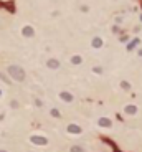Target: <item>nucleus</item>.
Wrapping results in <instances>:
<instances>
[{
	"label": "nucleus",
	"mask_w": 142,
	"mask_h": 152,
	"mask_svg": "<svg viewBox=\"0 0 142 152\" xmlns=\"http://www.w3.org/2000/svg\"><path fill=\"white\" fill-rule=\"evenodd\" d=\"M7 73H8V76L17 83H23L25 81V78H26L25 70H23L20 65H10L8 68H7Z\"/></svg>",
	"instance_id": "f257e3e1"
},
{
	"label": "nucleus",
	"mask_w": 142,
	"mask_h": 152,
	"mask_svg": "<svg viewBox=\"0 0 142 152\" xmlns=\"http://www.w3.org/2000/svg\"><path fill=\"white\" fill-rule=\"evenodd\" d=\"M30 142L31 144H35V146H46V144H48V139L43 137V136H31Z\"/></svg>",
	"instance_id": "f03ea898"
},
{
	"label": "nucleus",
	"mask_w": 142,
	"mask_h": 152,
	"mask_svg": "<svg viewBox=\"0 0 142 152\" xmlns=\"http://www.w3.org/2000/svg\"><path fill=\"white\" fill-rule=\"evenodd\" d=\"M22 35L25 36V38H33L35 36V28L31 25H25L22 28Z\"/></svg>",
	"instance_id": "7ed1b4c3"
},
{
	"label": "nucleus",
	"mask_w": 142,
	"mask_h": 152,
	"mask_svg": "<svg viewBox=\"0 0 142 152\" xmlns=\"http://www.w3.org/2000/svg\"><path fill=\"white\" fill-rule=\"evenodd\" d=\"M60 99L65 102H73L74 101V98H73V94H71L70 91H61L60 93Z\"/></svg>",
	"instance_id": "20e7f679"
},
{
	"label": "nucleus",
	"mask_w": 142,
	"mask_h": 152,
	"mask_svg": "<svg viewBox=\"0 0 142 152\" xmlns=\"http://www.w3.org/2000/svg\"><path fill=\"white\" fill-rule=\"evenodd\" d=\"M66 131L70 132V134H81L83 129L78 124H68V127H66Z\"/></svg>",
	"instance_id": "39448f33"
},
{
	"label": "nucleus",
	"mask_w": 142,
	"mask_h": 152,
	"mask_svg": "<svg viewBox=\"0 0 142 152\" xmlns=\"http://www.w3.org/2000/svg\"><path fill=\"white\" fill-rule=\"evenodd\" d=\"M97 124L101 127H112V121L109 117H99V119H97Z\"/></svg>",
	"instance_id": "423d86ee"
},
{
	"label": "nucleus",
	"mask_w": 142,
	"mask_h": 152,
	"mask_svg": "<svg viewBox=\"0 0 142 152\" xmlns=\"http://www.w3.org/2000/svg\"><path fill=\"white\" fill-rule=\"evenodd\" d=\"M46 66H48L50 70H58V68H60V61L56 60V58H50V60L46 61Z\"/></svg>",
	"instance_id": "0eeeda50"
},
{
	"label": "nucleus",
	"mask_w": 142,
	"mask_h": 152,
	"mask_svg": "<svg viewBox=\"0 0 142 152\" xmlns=\"http://www.w3.org/2000/svg\"><path fill=\"white\" fill-rule=\"evenodd\" d=\"M124 112H126L127 116H134V114H137V106H134V104H127V106L124 107Z\"/></svg>",
	"instance_id": "6e6552de"
},
{
	"label": "nucleus",
	"mask_w": 142,
	"mask_h": 152,
	"mask_svg": "<svg viewBox=\"0 0 142 152\" xmlns=\"http://www.w3.org/2000/svg\"><path fill=\"white\" fill-rule=\"evenodd\" d=\"M91 45H93V48H101V46H102V40L99 38V36H94L93 41H91Z\"/></svg>",
	"instance_id": "1a4fd4ad"
},
{
	"label": "nucleus",
	"mask_w": 142,
	"mask_h": 152,
	"mask_svg": "<svg viewBox=\"0 0 142 152\" xmlns=\"http://www.w3.org/2000/svg\"><path fill=\"white\" fill-rule=\"evenodd\" d=\"M70 61H71V65L76 66V65H81V63H83V58H81L79 55H74V56H71Z\"/></svg>",
	"instance_id": "9d476101"
},
{
	"label": "nucleus",
	"mask_w": 142,
	"mask_h": 152,
	"mask_svg": "<svg viewBox=\"0 0 142 152\" xmlns=\"http://www.w3.org/2000/svg\"><path fill=\"white\" fill-rule=\"evenodd\" d=\"M70 152H86V149L81 146H71L70 147Z\"/></svg>",
	"instance_id": "9b49d317"
},
{
	"label": "nucleus",
	"mask_w": 142,
	"mask_h": 152,
	"mask_svg": "<svg viewBox=\"0 0 142 152\" xmlns=\"http://www.w3.org/2000/svg\"><path fill=\"white\" fill-rule=\"evenodd\" d=\"M50 114H51V116H53V117H56V119H60V117H61V112L58 111L56 107H53V109H50Z\"/></svg>",
	"instance_id": "f8f14e48"
},
{
	"label": "nucleus",
	"mask_w": 142,
	"mask_h": 152,
	"mask_svg": "<svg viewBox=\"0 0 142 152\" xmlns=\"http://www.w3.org/2000/svg\"><path fill=\"white\" fill-rule=\"evenodd\" d=\"M121 88L124 89V91H129V89H131V84H129L127 81H121Z\"/></svg>",
	"instance_id": "ddd939ff"
},
{
	"label": "nucleus",
	"mask_w": 142,
	"mask_h": 152,
	"mask_svg": "<svg viewBox=\"0 0 142 152\" xmlns=\"http://www.w3.org/2000/svg\"><path fill=\"white\" fill-rule=\"evenodd\" d=\"M137 43H139V40H134L132 43H129V46H127V50H132V48H134V46L137 45Z\"/></svg>",
	"instance_id": "4468645a"
},
{
	"label": "nucleus",
	"mask_w": 142,
	"mask_h": 152,
	"mask_svg": "<svg viewBox=\"0 0 142 152\" xmlns=\"http://www.w3.org/2000/svg\"><path fill=\"white\" fill-rule=\"evenodd\" d=\"M0 79H2V81H5V83H10V81H8V78H7L3 73H0Z\"/></svg>",
	"instance_id": "2eb2a0df"
},
{
	"label": "nucleus",
	"mask_w": 142,
	"mask_h": 152,
	"mask_svg": "<svg viewBox=\"0 0 142 152\" xmlns=\"http://www.w3.org/2000/svg\"><path fill=\"white\" fill-rule=\"evenodd\" d=\"M10 106H12V107H15V109H17V107H18V101H15V99H13V101L10 102Z\"/></svg>",
	"instance_id": "dca6fc26"
},
{
	"label": "nucleus",
	"mask_w": 142,
	"mask_h": 152,
	"mask_svg": "<svg viewBox=\"0 0 142 152\" xmlns=\"http://www.w3.org/2000/svg\"><path fill=\"white\" fill-rule=\"evenodd\" d=\"M94 73H97V75H101V73H102V68H99V66H96V68H94Z\"/></svg>",
	"instance_id": "f3484780"
},
{
	"label": "nucleus",
	"mask_w": 142,
	"mask_h": 152,
	"mask_svg": "<svg viewBox=\"0 0 142 152\" xmlns=\"http://www.w3.org/2000/svg\"><path fill=\"white\" fill-rule=\"evenodd\" d=\"M35 104H36L38 107H41V106H43V102H41L40 99H35Z\"/></svg>",
	"instance_id": "a211bd4d"
},
{
	"label": "nucleus",
	"mask_w": 142,
	"mask_h": 152,
	"mask_svg": "<svg viewBox=\"0 0 142 152\" xmlns=\"http://www.w3.org/2000/svg\"><path fill=\"white\" fill-rule=\"evenodd\" d=\"M8 2H12V0H0V3H8Z\"/></svg>",
	"instance_id": "6ab92c4d"
},
{
	"label": "nucleus",
	"mask_w": 142,
	"mask_h": 152,
	"mask_svg": "<svg viewBox=\"0 0 142 152\" xmlns=\"http://www.w3.org/2000/svg\"><path fill=\"white\" fill-rule=\"evenodd\" d=\"M0 152H7V151H3V149H0Z\"/></svg>",
	"instance_id": "aec40b11"
},
{
	"label": "nucleus",
	"mask_w": 142,
	"mask_h": 152,
	"mask_svg": "<svg viewBox=\"0 0 142 152\" xmlns=\"http://www.w3.org/2000/svg\"><path fill=\"white\" fill-rule=\"evenodd\" d=\"M141 20H142V15H141Z\"/></svg>",
	"instance_id": "412c9836"
},
{
	"label": "nucleus",
	"mask_w": 142,
	"mask_h": 152,
	"mask_svg": "<svg viewBox=\"0 0 142 152\" xmlns=\"http://www.w3.org/2000/svg\"><path fill=\"white\" fill-rule=\"evenodd\" d=\"M116 152H119V151H116Z\"/></svg>",
	"instance_id": "4be33fe9"
}]
</instances>
